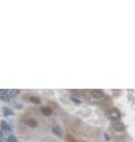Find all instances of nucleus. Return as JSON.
I'll return each instance as SVG.
<instances>
[{
    "label": "nucleus",
    "instance_id": "1",
    "mask_svg": "<svg viewBox=\"0 0 135 142\" xmlns=\"http://www.w3.org/2000/svg\"><path fill=\"white\" fill-rule=\"evenodd\" d=\"M108 115H109V117H110L111 120H117V118H120V113H118V110H116V109H111Z\"/></svg>",
    "mask_w": 135,
    "mask_h": 142
},
{
    "label": "nucleus",
    "instance_id": "13",
    "mask_svg": "<svg viewBox=\"0 0 135 142\" xmlns=\"http://www.w3.org/2000/svg\"><path fill=\"white\" fill-rule=\"evenodd\" d=\"M104 136H105V140H110V136L108 134H104Z\"/></svg>",
    "mask_w": 135,
    "mask_h": 142
},
{
    "label": "nucleus",
    "instance_id": "9",
    "mask_svg": "<svg viewBox=\"0 0 135 142\" xmlns=\"http://www.w3.org/2000/svg\"><path fill=\"white\" fill-rule=\"evenodd\" d=\"M18 94H19V90H11V91H8V96H10V98H11V97H16V96H18Z\"/></svg>",
    "mask_w": 135,
    "mask_h": 142
},
{
    "label": "nucleus",
    "instance_id": "8",
    "mask_svg": "<svg viewBox=\"0 0 135 142\" xmlns=\"http://www.w3.org/2000/svg\"><path fill=\"white\" fill-rule=\"evenodd\" d=\"M0 125H1V129H3V130H5V131H10V130H11L10 125H8L5 121H3L1 123H0Z\"/></svg>",
    "mask_w": 135,
    "mask_h": 142
},
{
    "label": "nucleus",
    "instance_id": "11",
    "mask_svg": "<svg viewBox=\"0 0 135 142\" xmlns=\"http://www.w3.org/2000/svg\"><path fill=\"white\" fill-rule=\"evenodd\" d=\"M3 113H4V115H6V116H7V115H12V114H13V113H12V110H10V108H4V111H3Z\"/></svg>",
    "mask_w": 135,
    "mask_h": 142
},
{
    "label": "nucleus",
    "instance_id": "3",
    "mask_svg": "<svg viewBox=\"0 0 135 142\" xmlns=\"http://www.w3.org/2000/svg\"><path fill=\"white\" fill-rule=\"evenodd\" d=\"M26 124H27L29 127H31V128H36V127L38 125V122H37L36 120H33V118H27V120H26Z\"/></svg>",
    "mask_w": 135,
    "mask_h": 142
},
{
    "label": "nucleus",
    "instance_id": "6",
    "mask_svg": "<svg viewBox=\"0 0 135 142\" xmlns=\"http://www.w3.org/2000/svg\"><path fill=\"white\" fill-rule=\"evenodd\" d=\"M0 98H1V101H5V102H8L10 101V96L6 91L1 90V95H0Z\"/></svg>",
    "mask_w": 135,
    "mask_h": 142
},
{
    "label": "nucleus",
    "instance_id": "4",
    "mask_svg": "<svg viewBox=\"0 0 135 142\" xmlns=\"http://www.w3.org/2000/svg\"><path fill=\"white\" fill-rule=\"evenodd\" d=\"M42 113H43V115H45V116H50V115L52 114V109L49 108V107H44V108H42Z\"/></svg>",
    "mask_w": 135,
    "mask_h": 142
},
{
    "label": "nucleus",
    "instance_id": "2",
    "mask_svg": "<svg viewBox=\"0 0 135 142\" xmlns=\"http://www.w3.org/2000/svg\"><path fill=\"white\" fill-rule=\"evenodd\" d=\"M91 95H93L95 98H101V97H103V91L95 89V90H91Z\"/></svg>",
    "mask_w": 135,
    "mask_h": 142
},
{
    "label": "nucleus",
    "instance_id": "5",
    "mask_svg": "<svg viewBox=\"0 0 135 142\" xmlns=\"http://www.w3.org/2000/svg\"><path fill=\"white\" fill-rule=\"evenodd\" d=\"M114 128L116 130H118V131H122V130H124V124L121 123V122H115L114 123Z\"/></svg>",
    "mask_w": 135,
    "mask_h": 142
},
{
    "label": "nucleus",
    "instance_id": "14",
    "mask_svg": "<svg viewBox=\"0 0 135 142\" xmlns=\"http://www.w3.org/2000/svg\"><path fill=\"white\" fill-rule=\"evenodd\" d=\"M1 137H3V134H1V133H0V138H1Z\"/></svg>",
    "mask_w": 135,
    "mask_h": 142
},
{
    "label": "nucleus",
    "instance_id": "10",
    "mask_svg": "<svg viewBox=\"0 0 135 142\" xmlns=\"http://www.w3.org/2000/svg\"><path fill=\"white\" fill-rule=\"evenodd\" d=\"M30 101H31L32 103H37V104H39V103H40V100H39V97H36V96H32V97H30Z\"/></svg>",
    "mask_w": 135,
    "mask_h": 142
},
{
    "label": "nucleus",
    "instance_id": "12",
    "mask_svg": "<svg viewBox=\"0 0 135 142\" xmlns=\"http://www.w3.org/2000/svg\"><path fill=\"white\" fill-rule=\"evenodd\" d=\"M7 142H18V141H17V138H16L14 136H12V135H11V136H8Z\"/></svg>",
    "mask_w": 135,
    "mask_h": 142
},
{
    "label": "nucleus",
    "instance_id": "7",
    "mask_svg": "<svg viewBox=\"0 0 135 142\" xmlns=\"http://www.w3.org/2000/svg\"><path fill=\"white\" fill-rule=\"evenodd\" d=\"M52 131L57 135V136H62V129L58 127V125H55V127H52Z\"/></svg>",
    "mask_w": 135,
    "mask_h": 142
}]
</instances>
